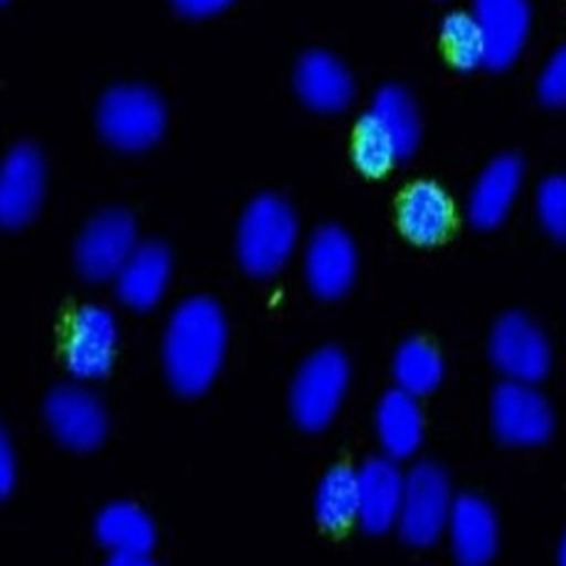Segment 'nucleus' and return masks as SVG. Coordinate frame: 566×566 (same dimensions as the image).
<instances>
[{
    "mask_svg": "<svg viewBox=\"0 0 566 566\" xmlns=\"http://www.w3.org/2000/svg\"><path fill=\"white\" fill-rule=\"evenodd\" d=\"M227 349V321L214 300L195 296L177 306L164 338L167 378L182 397L211 387Z\"/></svg>",
    "mask_w": 566,
    "mask_h": 566,
    "instance_id": "f257e3e1",
    "label": "nucleus"
},
{
    "mask_svg": "<svg viewBox=\"0 0 566 566\" xmlns=\"http://www.w3.org/2000/svg\"><path fill=\"white\" fill-rule=\"evenodd\" d=\"M420 137L422 122L413 97L400 85H385L357 123L354 164L365 176H385L416 154Z\"/></svg>",
    "mask_w": 566,
    "mask_h": 566,
    "instance_id": "f03ea898",
    "label": "nucleus"
},
{
    "mask_svg": "<svg viewBox=\"0 0 566 566\" xmlns=\"http://www.w3.org/2000/svg\"><path fill=\"white\" fill-rule=\"evenodd\" d=\"M298 240V221L284 199L262 195L247 207L239 224L237 252L247 273L271 277L293 255Z\"/></svg>",
    "mask_w": 566,
    "mask_h": 566,
    "instance_id": "7ed1b4c3",
    "label": "nucleus"
},
{
    "mask_svg": "<svg viewBox=\"0 0 566 566\" xmlns=\"http://www.w3.org/2000/svg\"><path fill=\"white\" fill-rule=\"evenodd\" d=\"M163 99L144 85H118L97 107V128L107 144L123 151H142L157 144L166 129Z\"/></svg>",
    "mask_w": 566,
    "mask_h": 566,
    "instance_id": "20e7f679",
    "label": "nucleus"
},
{
    "mask_svg": "<svg viewBox=\"0 0 566 566\" xmlns=\"http://www.w3.org/2000/svg\"><path fill=\"white\" fill-rule=\"evenodd\" d=\"M349 382L347 357L335 347L316 350L305 360L291 388V412L308 432L325 429L337 413Z\"/></svg>",
    "mask_w": 566,
    "mask_h": 566,
    "instance_id": "39448f33",
    "label": "nucleus"
},
{
    "mask_svg": "<svg viewBox=\"0 0 566 566\" xmlns=\"http://www.w3.org/2000/svg\"><path fill=\"white\" fill-rule=\"evenodd\" d=\"M452 496L448 474L434 463H419L405 476L398 530L405 543L427 548L438 543L448 527Z\"/></svg>",
    "mask_w": 566,
    "mask_h": 566,
    "instance_id": "423d86ee",
    "label": "nucleus"
},
{
    "mask_svg": "<svg viewBox=\"0 0 566 566\" xmlns=\"http://www.w3.org/2000/svg\"><path fill=\"white\" fill-rule=\"evenodd\" d=\"M137 224L123 210H107L85 227L75 245L78 271L91 283L116 280L137 249Z\"/></svg>",
    "mask_w": 566,
    "mask_h": 566,
    "instance_id": "0eeeda50",
    "label": "nucleus"
},
{
    "mask_svg": "<svg viewBox=\"0 0 566 566\" xmlns=\"http://www.w3.org/2000/svg\"><path fill=\"white\" fill-rule=\"evenodd\" d=\"M490 357L502 375L514 381H541L552 368L545 334L523 313L502 316L490 337Z\"/></svg>",
    "mask_w": 566,
    "mask_h": 566,
    "instance_id": "6e6552de",
    "label": "nucleus"
},
{
    "mask_svg": "<svg viewBox=\"0 0 566 566\" xmlns=\"http://www.w3.org/2000/svg\"><path fill=\"white\" fill-rule=\"evenodd\" d=\"M492 423L505 444L537 446L553 432V412L531 382H502L493 391Z\"/></svg>",
    "mask_w": 566,
    "mask_h": 566,
    "instance_id": "1a4fd4ad",
    "label": "nucleus"
},
{
    "mask_svg": "<svg viewBox=\"0 0 566 566\" xmlns=\"http://www.w3.org/2000/svg\"><path fill=\"white\" fill-rule=\"evenodd\" d=\"M118 344V325L109 310L87 305L72 318L65 365L77 379H99L109 373Z\"/></svg>",
    "mask_w": 566,
    "mask_h": 566,
    "instance_id": "9d476101",
    "label": "nucleus"
},
{
    "mask_svg": "<svg viewBox=\"0 0 566 566\" xmlns=\"http://www.w3.org/2000/svg\"><path fill=\"white\" fill-rule=\"evenodd\" d=\"M44 416L53 436L74 451H93L106 438L107 419L101 401L81 387H60L50 394Z\"/></svg>",
    "mask_w": 566,
    "mask_h": 566,
    "instance_id": "9b49d317",
    "label": "nucleus"
},
{
    "mask_svg": "<svg viewBox=\"0 0 566 566\" xmlns=\"http://www.w3.org/2000/svg\"><path fill=\"white\" fill-rule=\"evenodd\" d=\"M44 160L33 145H18L0 172V220L6 229H21L36 217L44 195Z\"/></svg>",
    "mask_w": 566,
    "mask_h": 566,
    "instance_id": "f8f14e48",
    "label": "nucleus"
},
{
    "mask_svg": "<svg viewBox=\"0 0 566 566\" xmlns=\"http://www.w3.org/2000/svg\"><path fill=\"white\" fill-rule=\"evenodd\" d=\"M471 14L485 41L486 66L505 71L523 53L530 38V0H473Z\"/></svg>",
    "mask_w": 566,
    "mask_h": 566,
    "instance_id": "ddd939ff",
    "label": "nucleus"
},
{
    "mask_svg": "<svg viewBox=\"0 0 566 566\" xmlns=\"http://www.w3.org/2000/svg\"><path fill=\"white\" fill-rule=\"evenodd\" d=\"M305 273L316 296L335 300L346 294L357 273V251L349 233L335 224L316 230L306 247Z\"/></svg>",
    "mask_w": 566,
    "mask_h": 566,
    "instance_id": "4468645a",
    "label": "nucleus"
},
{
    "mask_svg": "<svg viewBox=\"0 0 566 566\" xmlns=\"http://www.w3.org/2000/svg\"><path fill=\"white\" fill-rule=\"evenodd\" d=\"M391 458H373L359 474L357 523L373 536L394 530L403 502L405 476Z\"/></svg>",
    "mask_w": 566,
    "mask_h": 566,
    "instance_id": "2eb2a0df",
    "label": "nucleus"
},
{
    "mask_svg": "<svg viewBox=\"0 0 566 566\" xmlns=\"http://www.w3.org/2000/svg\"><path fill=\"white\" fill-rule=\"evenodd\" d=\"M452 553L467 566L486 565L499 548L495 512L476 495H461L452 501L448 523Z\"/></svg>",
    "mask_w": 566,
    "mask_h": 566,
    "instance_id": "dca6fc26",
    "label": "nucleus"
},
{
    "mask_svg": "<svg viewBox=\"0 0 566 566\" xmlns=\"http://www.w3.org/2000/svg\"><path fill=\"white\" fill-rule=\"evenodd\" d=\"M523 163L514 155H502L489 164L471 189L468 217L480 230L496 229L511 213L523 186Z\"/></svg>",
    "mask_w": 566,
    "mask_h": 566,
    "instance_id": "f3484780",
    "label": "nucleus"
},
{
    "mask_svg": "<svg viewBox=\"0 0 566 566\" xmlns=\"http://www.w3.org/2000/svg\"><path fill=\"white\" fill-rule=\"evenodd\" d=\"M294 85L300 99L318 113L346 109L354 97V81L347 66L327 52H310L302 56Z\"/></svg>",
    "mask_w": 566,
    "mask_h": 566,
    "instance_id": "a211bd4d",
    "label": "nucleus"
},
{
    "mask_svg": "<svg viewBox=\"0 0 566 566\" xmlns=\"http://www.w3.org/2000/svg\"><path fill=\"white\" fill-rule=\"evenodd\" d=\"M172 274V258L163 243H138L116 277L119 300L129 308L150 310L166 293Z\"/></svg>",
    "mask_w": 566,
    "mask_h": 566,
    "instance_id": "6ab92c4d",
    "label": "nucleus"
},
{
    "mask_svg": "<svg viewBox=\"0 0 566 566\" xmlns=\"http://www.w3.org/2000/svg\"><path fill=\"white\" fill-rule=\"evenodd\" d=\"M398 220L407 239L417 245H436L451 230L454 210L441 186L422 180L405 192Z\"/></svg>",
    "mask_w": 566,
    "mask_h": 566,
    "instance_id": "aec40b11",
    "label": "nucleus"
},
{
    "mask_svg": "<svg viewBox=\"0 0 566 566\" xmlns=\"http://www.w3.org/2000/svg\"><path fill=\"white\" fill-rule=\"evenodd\" d=\"M417 397L395 388L382 395L376 410L379 442L391 460L413 457L422 444L423 417Z\"/></svg>",
    "mask_w": 566,
    "mask_h": 566,
    "instance_id": "412c9836",
    "label": "nucleus"
},
{
    "mask_svg": "<svg viewBox=\"0 0 566 566\" xmlns=\"http://www.w3.org/2000/svg\"><path fill=\"white\" fill-rule=\"evenodd\" d=\"M96 537L111 555H150L157 541V531L151 518L140 507L129 502H115L97 515Z\"/></svg>",
    "mask_w": 566,
    "mask_h": 566,
    "instance_id": "4be33fe9",
    "label": "nucleus"
},
{
    "mask_svg": "<svg viewBox=\"0 0 566 566\" xmlns=\"http://www.w3.org/2000/svg\"><path fill=\"white\" fill-rule=\"evenodd\" d=\"M359 474L347 467H335L316 489L315 517L324 530L337 533L357 521Z\"/></svg>",
    "mask_w": 566,
    "mask_h": 566,
    "instance_id": "5701e85b",
    "label": "nucleus"
},
{
    "mask_svg": "<svg viewBox=\"0 0 566 566\" xmlns=\"http://www.w3.org/2000/svg\"><path fill=\"white\" fill-rule=\"evenodd\" d=\"M394 375L400 390L423 397L441 385L444 365L434 347L420 338H410L395 354Z\"/></svg>",
    "mask_w": 566,
    "mask_h": 566,
    "instance_id": "b1692460",
    "label": "nucleus"
},
{
    "mask_svg": "<svg viewBox=\"0 0 566 566\" xmlns=\"http://www.w3.org/2000/svg\"><path fill=\"white\" fill-rule=\"evenodd\" d=\"M441 40L446 55L458 71L473 72L486 66L485 41L471 12H449L441 24Z\"/></svg>",
    "mask_w": 566,
    "mask_h": 566,
    "instance_id": "393cba45",
    "label": "nucleus"
},
{
    "mask_svg": "<svg viewBox=\"0 0 566 566\" xmlns=\"http://www.w3.org/2000/svg\"><path fill=\"white\" fill-rule=\"evenodd\" d=\"M537 214L546 232L566 243V176L543 180L536 196Z\"/></svg>",
    "mask_w": 566,
    "mask_h": 566,
    "instance_id": "a878e982",
    "label": "nucleus"
},
{
    "mask_svg": "<svg viewBox=\"0 0 566 566\" xmlns=\"http://www.w3.org/2000/svg\"><path fill=\"white\" fill-rule=\"evenodd\" d=\"M537 91L546 106L566 109V43L553 53L541 72Z\"/></svg>",
    "mask_w": 566,
    "mask_h": 566,
    "instance_id": "bb28decb",
    "label": "nucleus"
},
{
    "mask_svg": "<svg viewBox=\"0 0 566 566\" xmlns=\"http://www.w3.org/2000/svg\"><path fill=\"white\" fill-rule=\"evenodd\" d=\"M233 0H172L174 8L188 18H210L224 11Z\"/></svg>",
    "mask_w": 566,
    "mask_h": 566,
    "instance_id": "cd10ccee",
    "label": "nucleus"
},
{
    "mask_svg": "<svg viewBox=\"0 0 566 566\" xmlns=\"http://www.w3.org/2000/svg\"><path fill=\"white\" fill-rule=\"evenodd\" d=\"M15 476H18V463H15L14 451H12L9 439L2 436V442H0V490H2V496L11 493Z\"/></svg>",
    "mask_w": 566,
    "mask_h": 566,
    "instance_id": "c85d7f7f",
    "label": "nucleus"
},
{
    "mask_svg": "<svg viewBox=\"0 0 566 566\" xmlns=\"http://www.w3.org/2000/svg\"><path fill=\"white\" fill-rule=\"evenodd\" d=\"M107 563L113 566H147L151 565L150 555H138V553H119L109 555Z\"/></svg>",
    "mask_w": 566,
    "mask_h": 566,
    "instance_id": "c756f323",
    "label": "nucleus"
},
{
    "mask_svg": "<svg viewBox=\"0 0 566 566\" xmlns=\"http://www.w3.org/2000/svg\"><path fill=\"white\" fill-rule=\"evenodd\" d=\"M559 563L566 566V534L563 537L562 546H559Z\"/></svg>",
    "mask_w": 566,
    "mask_h": 566,
    "instance_id": "7c9ffc66",
    "label": "nucleus"
},
{
    "mask_svg": "<svg viewBox=\"0 0 566 566\" xmlns=\"http://www.w3.org/2000/svg\"><path fill=\"white\" fill-rule=\"evenodd\" d=\"M4 2H8V0H4Z\"/></svg>",
    "mask_w": 566,
    "mask_h": 566,
    "instance_id": "2f4dec72",
    "label": "nucleus"
}]
</instances>
